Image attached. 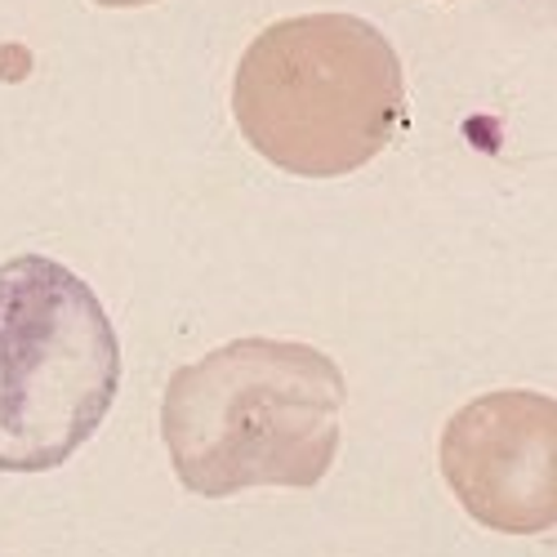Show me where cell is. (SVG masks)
I'll return each instance as SVG.
<instances>
[{"instance_id":"1","label":"cell","mask_w":557,"mask_h":557,"mask_svg":"<svg viewBox=\"0 0 557 557\" xmlns=\"http://www.w3.org/2000/svg\"><path fill=\"white\" fill-rule=\"evenodd\" d=\"M344 401L348 384L331 352L295 339H232L170 375L161 437L193 495L312 491L339 455Z\"/></svg>"},{"instance_id":"2","label":"cell","mask_w":557,"mask_h":557,"mask_svg":"<svg viewBox=\"0 0 557 557\" xmlns=\"http://www.w3.org/2000/svg\"><path fill=\"white\" fill-rule=\"evenodd\" d=\"M232 116L246 144L299 178L375 161L406 121L393 40L357 14H295L263 27L237 63Z\"/></svg>"},{"instance_id":"3","label":"cell","mask_w":557,"mask_h":557,"mask_svg":"<svg viewBox=\"0 0 557 557\" xmlns=\"http://www.w3.org/2000/svg\"><path fill=\"white\" fill-rule=\"evenodd\" d=\"M121 388V339L59 259L0 263V473H50L99 433Z\"/></svg>"},{"instance_id":"4","label":"cell","mask_w":557,"mask_h":557,"mask_svg":"<svg viewBox=\"0 0 557 557\" xmlns=\"http://www.w3.org/2000/svg\"><path fill=\"white\" fill-rule=\"evenodd\" d=\"M459 508L486 531L544 535L557 522V401L504 388L450 414L437 446Z\"/></svg>"},{"instance_id":"5","label":"cell","mask_w":557,"mask_h":557,"mask_svg":"<svg viewBox=\"0 0 557 557\" xmlns=\"http://www.w3.org/2000/svg\"><path fill=\"white\" fill-rule=\"evenodd\" d=\"M103 10H138V5H152V0H95Z\"/></svg>"}]
</instances>
